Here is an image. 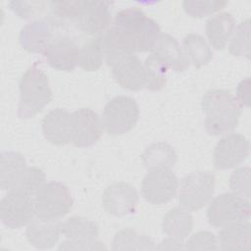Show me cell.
Segmentation results:
<instances>
[{"instance_id":"28","label":"cell","mask_w":251,"mask_h":251,"mask_svg":"<svg viewBox=\"0 0 251 251\" xmlns=\"http://www.w3.org/2000/svg\"><path fill=\"white\" fill-rule=\"evenodd\" d=\"M113 250H154L155 241L148 235L139 233L132 228L118 231L113 239Z\"/></svg>"},{"instance_id":"16","label":"cell","mask_w":251,"mask_h":251,"mask_svg":"<svg viewBox=\"0 0 251 251\" xmlns=\"http://www.w3.org/2000/svg\"><path fill=\"white\" fill-rule=\"evenodd\" d=\"M112 75L117 83L125 89L138 91L146 86L143 63L136 55H128L112 67Z\"/></svg>"},{"instance_id":"7","label":"cell","mask_w":251,"mask_h":251,"mask_svg":"<svg viewBox=\"0 0 251 251\" xmlns=\"http://www.w3.org/2000/svg\"><path fill=\"white\" fill-rule=\"evenodd\" d=\"M62 234L67 238L59 246V250H97L105 249L97 241L98 225L84 217L74 216L62 224Z\"/></svg>"},{"instance_id":"10","label":"cell","mask_w":251,"mask_h":251,"mask_svg":"<svg viewBox=\"0 0 251 251\" xmlns=\"http://www.w3.org/2000/svg\"><path fill=\"white\" fill-rule=\"evenodd\" d=\"M178 179L171 170H152L142 180L141 194L148 203L162 205L176 197Z\"/></svg>"},{"instance_id":"18","label":"cell","mask_w":251,"mask_h":251,"mask_svg":"<svg viewBox=\"0 0 251 251\" xmlns=\"http://www.w3.org/2000/svg\"><path fill=\"white\" fill-rule=\"evenodd\" d=\"M52 25L45 20H35L25 25L20 32L21 46L30 53H44L54 40Z\"/></svg>"},{"instance_id":"19","label":"cell","mask_w":251,"mask_h":251,"mask_svg":"<svg viewBox=\"0 0 251 251\" xmlns=\"http://www.w3.org/2000/svg\"><path fill=\"white\" fill-rule=\"evenodd\" d=\"M24 156L15 151L1 153L0 157V188L2 190L19 189L27 171Z\"/></svg>"},{"instance_id":"5","label":"cell","mask_w":251,"mask_h":251,"mask_svg":"<svg viewBox=\"0 0 251 251\" xmlns=\"http://www.w3.org/2000/svg\"><path fill=\"white\" fill-rule=\"evenodd\" d=\"M215 184V176L209 171H196L185 176L178 184L180 206L188 211L202 209L212 200Z\"/></svg>"},{"instance_id":"23","label":"cell","mask_w":251,"mask_h":251,"mask_svg":"<svg viewBox=\"0 0 251 251\" xmlns=\"http://www.w3.org/2000/svg\"><path fill=\"white\" fill-rule=\"evenodd\" d=\"M206 35L216 50H223L235 29V20L227 12L219 13L206 22Z\"/></svg>"},{"instance_id":"13","label":"cell","mask_w":251,"mask_h":251,"mask_svg":"<svg viewBox=\"0 0 251 251\" xmlns=\"http://www.w3.org/2000/svg\"><path fill=\"white\" fill-rule=\"evenodd\" d=\"M102 204L110 215L126 217L135 212L138 205V193L135 187L128 182H115L103 192Z\"/></svg>"},{"instance_id":"3","label":"cell","mask_w":251,"mask_h":251,"mask_svg":"<svg viewBox=\"0 0 251 251\" xmlns=\"http://www.w3.org/2000/svg\"><path fill=\"white\" fill-rule=\"evenodd\" d=\"M20 102L18 116L29 119L41 112L53 97L49 79L45 72L35 62L25 71L20 80Z\"/></svg>"},{"instance_id":"4","label":"cell","mask_w":251,"mask_h":251,"mask_svg":"<svg viewBox=\"0 0 251 251\" xmlns=\"http://www.w3.org/2000/svg\"><path fill=\"white\" fill-rule=\"evenodd\" d=\"M69 188L60 181L45 182L34 195L35 216L44 220H60L73 208Z\"/></svg>"},{"instance_id":"31","label":"cell","mask_w":251,"mask_h":251,"mask_svg":"<svg viewBox=\"0 0 251 251\" xmlns=\"http://www.w3.org/2000/svg\"><path fill=\"white\" fill-rule=\"evenodd\" d=\"M250 168L240 167L233 171L229 177L231 193L239 198L250 202Z\"/></svg>"},{"instance_id":"33","label":"cell","mask_w":251,"mask_h":251,"mask_svg":"<svg viewBox=\"0 0 251 251\" xmlns=\"http://www.w3.org/2000/svg\"><path fill=\"white\" fill-rule=\"evenodd\" d=\"M218 239L216 235L208 230H200L193 233L186 242L185 249L188 250H218Z\"/></svg>"},{"instance_id":"17","label":"cell","mask_w":251,"mask_h":251,"mask_svg":"<svg viewBox=\"0 0 251 251\" xmlns=\"http://www.w3.org/2000/svg\"><path fill=\"white\" fill-rule=\"evenodd\" d=\"M72 114L63 108H56L47 113L41 122L44 137L52 144L66 145L72 139Z\"/></svg>"},{"instance_id":"15","label":"cell","mask_w":251,"mask_h":251,"mask_svg":"<svg viewBox=\"0 0 251 251\" xmlns=\"http://www.w3.org/2000/svg\"><path fill=\"white\" fill-rule=\"evenodd\" d=\"M79 48L75 41L68 36L54 39L44 51L47 64L55 70L73 72L78 64Z\"/></svg>"},{"instance_id":"25","label":"cell","mask_w":251,"mask_h":251,"mask_svg":"<svg viewBox=\"0 0 251 251\" xmlns=\"http://www.w3.org/2000/svg\"><path fill=\"white\" fill-rule=\"evenodd\" d=\"M193 217L190 212L182 207H175L169 210L163 218V232L169 237L183 240L193 228Z\"/></svg>"},{"instance_id":"9","label":"cell","mask_w":251,"mask_h":251,"mask_svg":"<svg viewBox=\"0 0 251 251\" xmlns=\"http://www.w3.org/2000/svg\"><path fill=\"white\" fill-rule=\"evenodd\" d=\"M33 195L13 189L2 198L0 203V217L2 223L10 228H20L27 226L35 215Z\"/></svg>"},{"instance_id":"26","label":"cell","mask_w":251,"mask_h":251,"mask_svg":"<svg viewBox=\"0 0 251 251\" xmlns=\"http://www.w3.org/2000/svg\"><path fill=\"white\" fill-rule=\"evenodd\" d=\"M104 58V37L103 35L95 36L79 48L77 66L86 72H94L102 66Z\"/></svg>"},{"instance_id":"24","label":"cell","mask_w":251,"mask_h":251,"mask_svg":"<svg viewBox=\"0 0 251 251\" xmlns=\"http://www.w3.org/2000/svg\"><path fill=\"white\" fill-rule=\"evenodd\" d=\"M141 160L148 171L162 169L171 170L177 161V154L171 144L159 141L148 145L144 149Z\"/></svg>"},{"instance_id":"29","label":"cell","mask_w":251,"mask_h":251,"mask_svg":"<svg viewBox=\"0 0 251 251\" xmlns=\"http://www.w3.org/2000/svg\"><path fill=\"white\" fill-rule=\"evenodd\" d=\"M146 75L145 88L150 91H159L166 85L169 67L157 56L150 54L143 63Z\"/></svg>"},{"instance_id":"27","label":"cell","mask_w":251,"mask_h":251,"mask_svg":"<svg viewBox=\"0 0 251 251\" xmlns=\"http://www.w3.org/2000/svg\"><path fill=\"white\" fill-rule=\"evenodd\" d=\"M182 49L189 61L194 67L201 68L207 65L213 58V52L206 39L196 33L185 35L182 41Z\"/></svg>"},{"instance_id":"35","label":"cell","mask_w":251,"mask_h":251,"mask_svg":"<svg viewBox=\"0 0 251 251\" xmlns=\"http://www.w3.org/2000/svg\"><path fill=\"white\" fill-rule=\"evenodd\" d=\"M235 98L240 107L250 106V77H246L238 83Z\"/></svg>"},{"instance_id":"21","label":"cell","mask_w":251,"mask_h":251,"mask_svg":"<svg viewBox=\"0 0 251 251\" xmlns=\"http://www.w3.org/2000/svg\"><path fill=\"white\" fill-rule=\"evenodd\" d=\"M151 54L160 58L169 69L176 73L185 71L190 63L177 40L168 33H162L154 44Z\"/></svg>"},{"instance_id":"14","label":"cell","mask_w":251,"mask_h":251,"mask_svg":"<svg viewBox=\"0 0 251 251\" xmlns=\"http://www.w3.org/2000/svg\"><path fill=\"white\" fill-rule=\"evenodd\" d=\"M113 4L110 1L84 0L83 8L75 23L83 33L99 36L110 27Z\"/></svg>"},{"instance_id":"2","label":"cell","mask_w":251,"mask_h":251,"mask_svg":"<svg viewBox=\"0 0 251 251\" xmlns=\"http://www.w3.org/2000/svg\"><path fill=\"white\" fill-rule=\"evenodd\" d=\"M205 128L211 135L232 131L238 125L241 108L235 96L226 89H211L202 97Z\"/></svg>"},{"instance_id":"30","label":"cell","mask_w":251,"mask_h":251,"mask_svg":"<svg viewBox=\"0 0 251 251\" xmlns=\"http://www.w3.org/2000/svg\"><path fill=\"white\" fill-rule=\"evenodd\" d=\"M228 51L232 56L250 58V20L247 19L234 29Z\"/></svg>"},{"instance_id":"20","label":"cell","mask_w":251,"mask_h":251,"mask_svg":"<svg viewBox=\"0 0 251 251\" xmlns=\"http://www.w3.org/2000/svg\"><path fill=\"white\" fill-rule=\"evenodd\" d=\"M62 224L60 220H44L36 217L27 225L26 239L35 248H52L60 238Z\"/></svg>"},{"instance_id":"12","label":"cell","mask_w":251,"mask_h":251,"mask_svg":"<svg viewBox=\"0 0 251 251\" xmlns=\"http://www.w3.org/2000/svg\"><path fill=\"white\" fill-rule=\"evenodd\" d=\"M249 140L240 133H230L220 139L214 150L217 170H228L245 162L249 156Z\"/></svg>"},{"instance_id":"1","label":"cell","mask_w":251,"mask_h":251,"mask_svg":"<svg viewBox=\"0 0 251 251\" xmlns=\"http://www.w3.org/2000/svg\"><path fill=\"white\" fill-rule=\"evenodd\" d=\"M161 34L160 25L141 9L129 7L119 11L103 35L108 66L136 52L151 51Z\"/></svg>"},{"instance_id":"8","label":"cell","mask_w":251,"mask_h":251,"mask_svg":"<svg viewBox=\"0 0 251 251\" xmlns=\"http://www.w3.org/2000/svg\"><path fill=\"white\" fill-rule=\"evenodd\" d=\"M207 219L214 227H223L239 220L250 219V202L226 192L209 202Z\"/></svg>"},{"instance_id":"11","label":"cell","mask_w":251,"mask_h":251,"mask_svg":"<svg viewBox=\"0 0 251 251\" xmlns=\"http://www.w3.org/2000/svg\"><path fill=\"white\" fill-rule=\"evenodd\" d=\"M71 142L79 148L94 145L103 132V122L99 115L90 108H81L72 113Z\"/></svg>"},{"instance_id":"36","label":"cell","mask_w":251,"mask_h":251,"mask_svg":"<svg viewBox=\"0 0 251 251\" xmlns=\"http://www.w3.org/2000/svg\"><path fill=\"white\" fill-rule=\"evenodd\" d=\"M183 240L176 239L173 237L165 238L161 241L160 245L156 247V249L159 250H174V249H185V246L183 245Z\"/></svg>"},{"instance_id":"32","label":"cell","mask_w":251,"mask_h":251,"mask_svg":"<svg viewBox=\"0 0 251 251\" xmlns=\"http://www.w3.org/2000/svg\"><path fill=\"white\" fill-rule=\"evenodd\" d=\"M226 1H188L182 3L185 13L192 18H204L224 9Z\"/></svg>"},{"instance_id":"22","label":"cell","mask_w":251,"mask_h":251,"mask_svg":"<svg viewBox=\"0 0 251 251\" xmlns=\"http://www.w3.org/2000/svg\"><path fill=\"white\" fill-rule=\"evenodd\" d=\"M221 228L219 243L222 250H250L251 225L249 220H239Z\"/></svg>"},{"instance_id":"34","label":"cell","mask_w":251,"mask_h":251,"mask_svg":"<svg viewBox=\"0 0 251 251\" xmlns=\"http://www.w3.org/2000/svg\"><path fill=\"white\" fill-rule=\"evenodd\" d=\"M45 183V174L37 167H28L25 176L19 189L24 190L31 195H35L36 191Z\"/></svg>"},{"instance_id":"6","label":"cell","mask_w":251,"mask_h":251,"mask_svg":"<svg viewBox=\"0 0 251 251\" xmlns=\"http://www.w3.org/2000/svg\"><path fill=\"white\" fill-rule=\"evenodd\" d=\"M139 118V106L129 96L119 95L112 98L105 106L102 122L111 135H121L130 131Z\"/></svg>"}]
</instances>
